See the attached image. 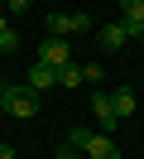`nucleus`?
<instances>
[{
    "instance_id": "obj_3",
    "label": "nucleus",
    "mask_w": 144,
    "mask_h": 159,
    "mask_svg": "<svg viewBox=\"0 0 144 159\" xmlns=\"http://www.w3.org/2000/svg\"><path fill=\"white\" fill-rule=\"evenodd\" d=\"M91 29V15H63V10H53L48 15V34H53V39H67V34H86Z\"/></svg>"
},
{
    "instance_id": "obj_4",
    "label": "nucleus",
    "mask_w": 144,
    "mask_h": 159,
    "mask_svg": "<svg viewBox=\"0 0 144 159\" xmlns=\"http://www.w3.org/2000/svg\"><path fill=\"white\" fill-rule=\"evenodd\" d=\"M34 63H48V68H67V63H72V43L48 34V39L38 43V58H34Z\"/></svg>"
},
{
    "instance_id": "obj_12",
    "label": "nucleus",
    "mask_w": 144,
    "mask_h": 159,
    "mask_svg": "<svg viewBox=\"0 0 144 159\" xmlns=\"http://www.w3.org/2000/svg\"><path fill=\"white\" fill-rule=\"evenodd\" d=\"M5 10H10V15H29L34 5H29V0H5Z\"/></svg>"
},
{
    "instance_id": "obj_2",
    "label": "nucleus",
    "mask_w": 144,
    "mask_h": 159,
    "mask_svg": "<svg viewBox=\"0 0 144 159\" xmlns=\"http://www.w3.org/2000/svg\"><path fill=\"white\" fill-rule=\"evenodd\" d=\"M0 97H5V111L15 120H34L38 116V97L24 87V82H10V87H0Z\"/></svg>"
},
{
    "instance_id": "obj_17",
    "label": "nucleus",
    "mask_w": 144,
    "mask_h": 159,
    "mask_svg": "<svg viewBox=\"0 0 144 159\" xmlns=\"http://www.w3.org/2000/svg\"><path fill=\"white\" fill-rule=\"evenodd\" d=\"M0 5H5V0H0Z\"/></svg>"
},
{
    "instance_id": "obj_1",
    "label": "nucleus",
    "mask_w": 144,
    "mask_h": 159,
    "mask_svg": "<svg viewBox=\"0 0 144 159\" xmlns=\"http://www.w3.org/2000/svg\"><path fill=\"white\" fill-rule=\"evenodd\" d=\"M67 145H72V149H82L86 159H120L115 140L106 135V130H91V125H77L72 135H67Z\"/></svg>"
},
{
    "instance_id": "obj_16",
    "label": "nucleus",
    "mask_w": 144,
    "mask_h": 159,
    "mask_svg": "<svg viewBox=\"0 0 144 159\" xmlns=\"http://www.w3.org/2000/svg\"><path fill=\"white\" fill-rule=\"evenodd\" d=\"M0 111H5V97H0Z\"/></svg>"
},
{
    "instance_id": "obj_10",
    "label": "nucleus",
    "mask_w": 144,
    "mask_h": 159,
    "mask_svg": "<svg viewBox=\"0 0 144 159\" xmlns=\"http://www.w3.org/2000/svg\"><path fill=\"white\" fill-rule=\"evenodd\" d=\"M15 48H19V34H15V24L0 15V53H15Z\"/></svg>"
},
{
    "instance_id": "obj_18",
    "label": "nucleus",
    "mask_w": 144,
    "mask_h": 159,
    "mask_svg": "<svg viewBox=\"0 0 144 159\" xmlns=\"http://www.w3.org/2000/svg\"><path fill=\"white\" fill-rule=\"evenodd\" d=\"M15 159H19V154H15Z\"/></svg>"
},
{
    "instance_id": "obj_8",
    "label": "nucleus",
    "mask_w": 144,
    "mask_h": 159,
    "mask_svg": "<svg viewBox=\"0 0 144 159\" xmlns=\"http://www.w3.org/2000/svg\"><path fill=\"white\" fill-rule=\"evenodd\" d=\"M96 43L101 48H125L130 43V29L125 24H106V29H96Z\"/></svg>"
},
{
    "instance_id": "obj_6",
    "label": "nucleus",
    "mask_w": 144,
    "mask_h": 159,
    "mask_svg": "<svg viewBox=\"0 0 144 159\" xmlns=\"http://www.w3.org/2000/svg\"><path fill=\"white\" fill-rule=\"evenodd\" d=\"M91 116H96V130H115V106H111V92H91Z\"/></svg>"
},
{
    "instance_id": "obj_14",
    "label": "nucleus",
    "mask_w": 144,
    "mask_h": 159,
    "mask_svg": "<svg viewBox=\"0 0 144 159\" xmlns=\"http://www.w3.org/2000/svg\"><path fill=\"white\" fill-rule=\"evenodd\" d=\"M58 159H86V154H82V149H72V145H63V149H58Z\"/></svg>"
},
{
    "instance_id": "obj_7",
    "label": "nucleus",
    "mask_w": 144,
    "mask_h": 159,
    "mask_svg": "<svg viewBox=\"0 0 144 159\" xmlns=\"http://www.w3.org/2000/svg\"><path fill=\"white\" fill-rule=\"evenodd\" d=\"M111 106H115V120H130L134 106H139V97H134L130 87H115V92H111Z\"/></svg>"
},
{
    "instance_id": "obj_5",
    "label": "nucleus",
    "mask_w": 144,
    "mask_h": 159,
    "mask_svg": "<svg viewBox=\"0 0 144 159\" xmlns=\"http://www.w3.org/2000/svg\"><path fill=\"white\" fill-rule=\"evenodd\" d=\"M24 87L34 92V97H43L48 87H58V68H48V63H34V68H29V77H24Z\"/></svg>"
},
{
    "instance_id": "obj_13",
    "label": "nucleus",
    "mask_w": 144,
    "mask_h": 159,
    "mask_svg": "<svg viewBox=\"0 0 144 159\" xmlns=\"http://www.w3.org/2000/svg\"><path fill=\"white\" fill-rule=\"evenodd\" d=\"M82 82H101V63H86V68H82Z\"/></svg>"
},
{
    "instance_id": "obj_11",
    "label": "nucleus",
    "mask_w": 144,
    "mask_h": 159,
    "mask_svg": "<svg viewBox=\"0 0 144 159\" xmlns=\"http://www.w3.org/2000/svg\"><path fill=\"white\" fill-rule=\"evenodd\" d=\"M77 82H82V68H77V63L58 68V87H77Z\"/></svg>"
},
{
    "instance_id": "obj_9",
    "label": "nucleus",
    "mask_w": 144,
    "mask_h": 159,
    "mask_svg": "<svg viewBox=\"0 0 144 159\" xmlns=\"http://www.w3.org/2000/svg\"><path fill=\"white\" fill-rule=\"evenodd\" d=\"M120 24H144V0H120Z\"/></svg>"
},
{
    "instance_id": "obj_15",
    "label": "nucleus",
    "mask_w": 144,
    "mask_h": 159,
    "mask_svg": "<svg viewBox=\"0 0 144 159\" xmlns=\"http://www.w3.org/2000/svg\"><path fill=\"white\" fill-rule=\"evenodd\" d=\"M0 159H15V145H0Z\"/></svg>"
}]
</instances>
